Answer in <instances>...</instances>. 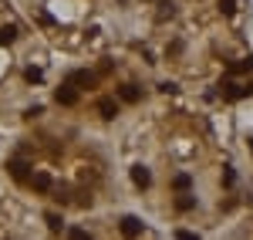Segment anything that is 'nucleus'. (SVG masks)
<instances>
[{
    "mask_svg": "<svg viewBox=\"0 0 253 240\" xmlns=\"http://www.w3.org/2000/svg\"><path fill=\"white\" fill-rule=\"evenodd\" d=\"M219 88H223L226 98H247V95H253V85H233V81H223Z\"/></svg>",
    "mask_w": 253,
    "mask_h": 240,
    "instance_id": "nucleus-1",
    "label": "nucleus"
},
{
    "mask_svg": "<svg viewBox=\"0 0 253 240\" xmlns=\"http://www.w3.org/2000/svg\"><path fill=\"white\" fill-rule=\"evenodd\" d=\"M132 183H135L138 190H149L152 186V173L145 166H132Z\"/></svg>",
    "mask_w": 253,
    "mask_h": 240,
    "instance_id": "nucleus-2",
    "label": "nucleus"
},
{
    "mask_svg": "<svg viewBox=\"0 0 253 240\" xmlns=\"http://www.w3.org/2000/svg\"><path fill=\"white\" fill-rule=\"evenodd\" d=\"M142 230H145V223L138 220V217H122V234L125 237H138Z\"/></svg>",
    "mask_w": 253,
    "mask_h": 240,
    "instance_id": "nucleus-3",
    "label": "nucleus"
},
{
    "mask_svg": "<svg viewBox=\"0 0 253 240\" xmlns=\"http://www.w3.org/2000/svg\"><path fill=\"white\" fill-rule=\"evenodd\" d=\"M98 112H101V119H115L118 115V101L115 98H98Z\"/></svg>",
    "mask_w": 253,
    "mask_h": 240,
    "instance_id": "nucleus-4",
    "label": "nucleus"
},
{
    "mask_svg": "<svg viewBox=\"0 0 253 240\" xmlns=\"http://www.w3.org/2000/svg\"><path fill=\"white\" fill-rule=\"evenodd\" d=\"M54 98H58V105H75V101H78V92H75L71 85H61Z\"/></svg>",
    "mask_w": 253,
    "mask_h": 240,
    "instance_id": "nucleus-5",
    "label": "nucleus"
},
{
    "mask_svg": "<svg viewBox=\"0 0 253 240\" xmlns=\"http://www.w3.org/2000/svg\"><path fill=\"white\" fill-rule=\"evenodd\" d=\"M68 85H95V75L91 71H71L68 75Z\"/></svg>",
    "mask_w": 253,
    "mask_h": 240,
    "instance_id": "nucleus-6",
    "label": "nucleus"
},
{
    "mask_svg": "<svg viewBox=\"0 0 253 240\" xmlns=\"http://www.w3.org/2000/svg\"><path fill=\"white\" fill-rule=\"evenodd\" d=\"M118 98L128 101V105H135V101H138V88H135V85H122V88H118Z\"/></svg>",
    "mask_w": 253,
    "mask_h": 240,
    "instance_id": "nucleus-7",
    "label": "nucleus"
},
{
    "mask_svg": "<svg viewBox=\"0 0 253 240\" xmlns=\"http://www.w3.org/2000/svg\"><path fill=\"white\" fill-rule=\"evenodd\" d=\"M7 169H10V176H14V180H27V169H31V166H27L24 159H14Z\"/></svg>",
    "mask_w": 253,
    "mask_h": 240,
    "instance_id": "nucleus-8",
    "label": "nucleus"
},
{
    "mask_svg": "<svg viewBox=\"0 0 253 240\" xmlns=\"http://www.w3.org/2000/svg\"><path fill=\"white\" fill-rule=\"evenodd\" d=\"M31 183H34V190H41V193H47V190H51V186H54V183H51V176H47V173H34V176H31Z\"/></svg>",
    "mask_w": 253,
    "mask_h": 240,
    "instance_id": "nucleus-9",
    "label": "nucleus"
},
{
    "mask_svg": "<svg viewBox=\"0 0 253 240\" xmlns=\"http://www.w3.org/2000/svg\"><path fill=\"white\" fill-rule=\"evenodd\" d=\"M17 41V27L14 24H7V27H0V48H7V44H14Z\"/></svg>",
    "mask_w": 253,
    "mask_h": 240,
    "instance_id": "nucleus-10",
    "label": "nucleus"
},
{
    "mask_svg": "<svg viewBox=\"0 0 253 240\" xmlns=\"http://www.w3.org/2000/svg\"><path fill=\"white\" fill-rule=\"evenodd\" d=\"M44 223L51 227V234H61V230H64V220H61L58 213H44Z\"/></svg>",
    "mask_w": 253,
    "mask_h": 240,
    "instance_id": "nucleus-11",
    "label": "nucleus"
},
{
    "mask_svg": "<svg viewBox=\"0 0 253 240\" xmlns=\"http://www.w3.org/2000/svg\"><path fill=\"white\" fill-rule=\"evenodd\" d=\"M175 210H182V213H189V210H196V200H193V196H186V190H182V196L175 200Z\"/></svg>",
    "mask_w": 253,
    "mask_h": 240,
    "instance_id": "nucleus-12",
    "label": "nucleus"
},
{
    "mask_svg": "<svg viewBox=\"0 0 253 240\" xmlns=\"http://www.w3.org/2000/svg\"><path fill=\"white\" fill-rule=\"evenodd\" d=\"M169 17H175V7L169 0H162V3H159V20H169Z\"/></svg>",
    "mask_w": 253,
    "mask_h": 240,
    "instance_id": "nucleus-13",
    "label": "nucleus"
},
{
    "mask_svg": "<svg viewBox=\"0 0 253 240\" xmlns=\"http://www.w3.org/2000/svg\"><path fill=\"white\" fill-rule=\"evenodd\" d=\"M172 186H175V190H179V193H182V190H189V186H193V180H189L186 173H179V176H175V180H172Z\"/></svg>",
    "mask_w": 253,
    "mask_h": 240,
    "instance_id": "nucleus-14",
    "label": "nucleus"
},
{
    "mask_svg": "<svg viewBox=\"0 0 253 240\" xmlns=\"http://www.w3.org/2000/svg\"><path fill=\"white\" fill-rule=\"evenodd\" d=\"M219 10H223L226 17H233V10H236V0H219Z\"/></svg>",
    "mask_w": 253,
    "mask_h": 240,
    "instance_id": "nucleus-15",
    "label": "nucleus"
},
{
    "mask_svg": "<svg viewBox=\"0 0 253 240\" xmlns=\"http://www.w3.org/2000/svg\"><path fill=\"white\" fill-rule=\"evenodd\" d=\"M223 183H226V186H233V183H236V173H233V166H223Z\"/></svg>",
    "mask_w": 253,
    "mask_h": 240,
    "instance_id": "nucleus-16",
    "label": "nucleus"
},
{
    "mask_svg": "<svg viewBox=\"0 0 253 240\" xmlns=\"http://www.w3.org/2000/svg\"><path fill=\"white\" fill-rule=\"evenodd\" d=\"M24 78H27V81H41L44 75H41V68H27V71H24Z\"/></svg>",
    "mask_w": 253,
    "mask_h": 240,
    "instance_id": "nucleus-17",
    "label": "nucleus"
},
{
    "mask_svg": "<svg viewBox=\"0 0 253 240\" xmlns=\"http://www.w3.org/2000/svg\"><path fill=\"white\" fill-rule=\"evenodd\" d=\"M68 237H71V240H88L91 234H88V230H78V227H75V230H68Z\"/></svg>",
    "mask_w": 253,
    "mask_h": 240,
    "instance_id": "nucleus-18",
    "label": "nucleus"
},
{
    "mask_svg": "<svg viewBox=\"0 0 253 240\" xmlns=\"http://www.w3.org/2000/svg\"><path fill=\"white\" fill-rule=\"evenodd\" d=\"M159 92H166V95H172V92H179V88H175L172 81H162V85H159Z\"/></svg>",
    "mask_w": 253,
    "mask_h": 240,
    "instance_id": "nucleus-19",
    "label": "nucleus"
},
{
    "mask_svg": "<svg viewBox=\"0 0 253 240\" xmlns=\"http://www.w3.org/2000/svg\"><path fill=\"white\" fill-rule=\"evenodd\" d=\"M175 237H179V240H196V234H193V230H175Z\"/></svg>",
    "mask_w": 253,
    "mask_h": 240,
    "instance_id": "nucleus-20",
    "label": "nucleus"
},
{
    "mask_svg": "<svg viewBox=\"0 0 253 240\" xmlns=\"http://www.w3.org/2000/svg\"><path fill=\"white\" fill-rule=\"evenodd\" d=\"M250 149H253V139H250Z\"/></svg>",
    "mask_w": 253,
    "mask_h": 240,
    "instance_id": "nucleus-21",
    "label": "nucleus"
}]
</instances>
